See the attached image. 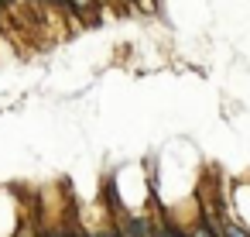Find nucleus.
Wrapping results in <instances>:
<instances>
[{
	"label": "nucleus",
	"mask_w": 250,
	"mask_h": 237,
	"mask_svg": "<svg viewBox=\"0 0 250 237\" xmlns=\"http://www.w3.org/2000/svg\"><path fill=\"white\" fill-rule=\"evenodd\" d=\"M120 237H154V230L144 216H127L124 227H120Z\"/></svg>",
	"instance_id": "nucleus-1"
},
{
	"label": "nucleus",
	"mask_w": 250,
	"mask_h": 237,
	"mask_svg": "<svg viewBox=\"0 0 250 237\" xmlns=\"http://www.w3.org/2000/svg\"><path fill=\"white\" fill-rule=\"evenodd\" d=\"M69 4H72V11L86 14V11H93V4H96V0H69Z\"/></svg>",
	"instance_id": "nucleus-2"
},
{
	"label": "nucleus",
	"mask_w": 250,
	"mask_h": 237,
	"mask_svg": "<svg viewBox=\"0 0 250 237\" xmlns=\"http://www.w3.org/2000/svg\"><path fill=\"white\" fill-rule=\"evenodd\" d=\"M223 237H250V234H247V230H240L236 223H226V227H223Z\"/></svg>",
	"instance_id": "nucleus-3"
},
{
	"label": "nucleus",
	"mask_w": 250,
	"mask_h": 237,
	"mask_svg": "<svg viewBox=\"0 0 250 237\" xmlns=\"http://www.w3.org/2000/svg\"><path fill=\"white\" fill-rule=\"evenodd\" d=\"M192 237H219V234H212V227H202V223H199V227L192 230Z\"/></svg>",
	"instance_id": "nucleus-4"
},
{
	"label": "nucleus",
	"mask_w": 250,
	"mask_h": 237,
	"mask_svg": "<svg viewBox=\"0 0 250 237\" xmlns=\"http://www.w3.org/2000/svg\"><path fill=\"white\" fill-rule=\"evenodd\" d=\"M154 237H185V234H178L175 227H161V230H154Z\"/></svg>",
	"instance_id": "nucleus-5"
},
{
	"label": "nucleus",
	"mask_w": 250,
	"mask_h": 237,
	"mask_svg": "<svg viewBox=\"0 0 250 237\" xmlns=\"http://www.w3.org/2000/svg\"><path fill=\"white\" fill-rule=\"evenodd\" d=\"M96 237H120V234H113V230H106V234H96Z\"/></svg>",
	"instance_id": "nucleus-6"
},
{
	"label": "nucleus",
	"mask_w": 250,
	"mask_h": 237,
	"mask_svg": "<svg viewBox=\"0 0 250 237\" xmlns=\"http://www.w3.org/2000/svg\"><path fill=\"white\" fill-rule=\"evenodd\" d=\"M45 4H62V0H45Z\"/></svg>",
	"instance_id": "nucleus-7"
},
{
	"label": "nucleus",
	"mask_w": 250,
	"mask_h": 237,
	"mask_svg": "<svg viewBox=\"0 0 250 237\" xmlns=\"http://www.w3.org/2000/svg\"><path fill=\"white\" fill-rule=\"evenodd\" d=\"M52 237H62V234H52Z\"/></svg>",
	"instance_id": "nucleus-8"
},
{
	"label": "nucleus",
	"mask_w": 250,
	"mask_h": 237,
	"mask_svg": "<svg viewBox=\"0 0 250 237\" xmlns=\"http://www.w3.org/2000/svg\"><path fill=\"white\" fill-rule=\"evenodd\" d=\"M24 237H28V234H24Z\"/></svg>",
	"instance_id": "nucleus-9"
}]
</instances>
